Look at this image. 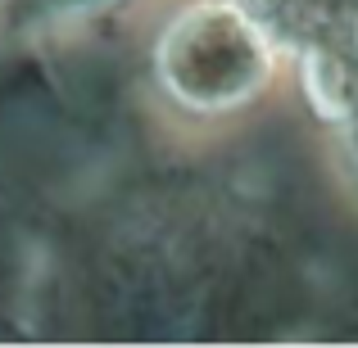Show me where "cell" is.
Wrapping results in <instances>:
<instances>
[{"instance_id":"6da1fadb","label":"cell","mask_w":358,"mask_h":348,"mask_svg":"<svg viewBox=\"0 0 358 348\" xmlns=\"http://www.w3.org/2000/svg\"><path fill=\"white\" fill-rule=\"evenodd\" d=\"M277 41L236 0H191L155 41V82L177 109L231 114L268 86Z\"/></svg>"},{"instance_id":"7a4b0ae2","label":"cell","mask_w":358,"mask_h":348,"mask_svg":"<svg viewBox=\"0 0 358 348\" xmlns=\"http://www.w3.org/2000/svg\"><path fill=\"white\" fill-rule=\"evenodd\" d=\"M299 91L308 109L331 127L358 118V32L299 45Z\"/></svg>"},{"instance_id":"3957f363","label":"cell","mask_w":358,"mask_h":348,"mask_svg":"<svg viewBox=\"0 0 358 348\" xmlns=\"http://www.w3.org/2000/svg\"><path fill=\"white\" fill-rule=\"evenodd\" d=\"M277 45L322 41V36L358 32V0H236Z\"/></svg>"},{"instance_id":"277c9868","label":"cell","mask_w":358,"mask_h":348,"mask_svg":"<svg viewBox=\"0 0 358 348\" xmlns=\"http://www.w3.org/2000/svg\"><path fill=\"white\" fill-rule=\"evenodd\" d=\"M18 5H27L36 18H87L96 9L118 5V0H18Z\"/></svg>"},{"instance_id":"5b68a950","label":"cell","mask_w":358,"mask_h":348,"mask_svg":"<svg viewBox=\"0 0 358 348\" xmlns=\"http://www.w3.org/2000/svg\"><path fill=\"white\" fill-rule=\"evenodd\" d=\"M341 140H345V158H350V167L358 172V118L341 127Z\"/></svg>"}]
</instances>
